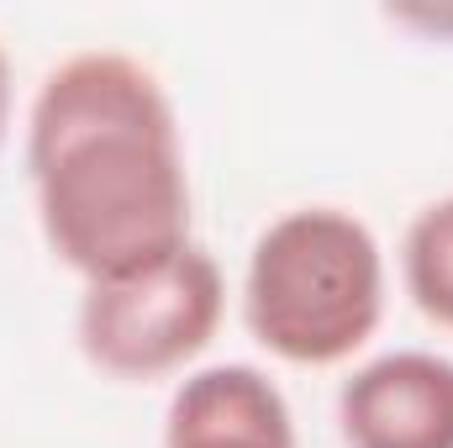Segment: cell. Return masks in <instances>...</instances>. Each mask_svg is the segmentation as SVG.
<instances>
[{
  "label": "cell",
  "instance_id": "1",
  "mask_svg": "<svg viewBox=\"0 0 453 448\" xmlns=\"http://www.w3.org/2000/svg\"><path fill=\"white\" fill-rule=\"evenodd\" d=\"M37 222L85 285L190 248V169L164 80L116 48L48 69L27 112Z\"/></svg>",
  "mask_w": 453,
  "mask_h": 448
},
{
  "label": "cell",
  "instance_id": "2",
  "mask_svg": "<svg viewBox=\"0 0 453 448\" xmlns=\"http://www.w3.org/2000/svg\"><path fill=\"white\" fill-rule=\"evenodd\" d=\"M385 317V253L364 217L296 206L258 232L242 274V322L285 364L353 359Z\"/></svg>",
  "mask_w": 453,
  "mask_h": 448
},
{
  "label": "cell",
  "instance_id": "3",
  "mask_svg": "<svg viewBox=\"0 0 453 448\" xmlns=\"http://www.w3.org/2000/svg\"><path fill=\"white\" fill-rule=\"evenodd\" d=\"M222 312V269L201 243H190L148 269L85 285L74 337L80 353L111 380H164L206 353Z\"/></svg>",
  "mask_w": 453,
  "mask_h": 448
},
{
  "label": "cell",
  "instance_id": "4",
  "mask_svg": "<svg viewBox=\"0 0 453 448\" xmlns=\"http://www.w3.org/2000/svg\"><path fill=\"white\" fill-rule=\"evenodd\" d=\"M348 448H453V359L395 348L358 364L338 390Z\"/></svg>",
  "mask_w": 453,
  "mask_h": 448
},
{
  "label": "cell",
  "instance_id": "5",
  "mask_svg": "<svg viewBox=\"0 0 453 448\" xmlns=\"http://www.w3.org/2000/svg\"><path fill=\"white\" fill-rule=\"evenodd\" d=\"M164 448H296V417L264 369L206 364L174 385Z\"/></svg>",
  "mask_w": 453,
  "mask_h": 448
},
{
  "label": "cell",
  "instance_id": "6",
  "mask_svg": "<svg viewBox=\"0 0 453 448\" xmlns=\"http://www.w3.org/2000/svg\"><path fill=\"white\" fill-rule=\"evenodd\" d=\"M401 280L411 306L453 333V196L422 206L401 237Z\"/></svg>",
  "mask_w": 453,
  "mask_h": 448
},
{
  "label": "cell",
  "instance_id": "7",
  "mask_svg": "<svg viewBox=\"0 0 453 448\" xmlns=\"http://www.w3.org/2000/svg\"><path fill=\"white\" fill-rule=\"evenodd\" d=\"M5 121H11V58L0 48V143H5Z\"/></svg>",
  "mask_w": 453,
  "mask_h": 448
}]
</instances>
